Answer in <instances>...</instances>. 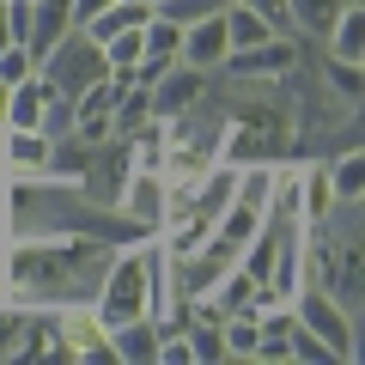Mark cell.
I'll return each instance as SVG.
<instances>
[{"label": "cell", "mask_w": 365, "mask_h": 365, "mask_svg": "<svg viewBox=\"0 0 365 365\" xmlns=\"http://www.w3.org/2000/svg\"><path fill=\"white\" fill-rule=\"evenodd\" d=\"M67 31H73V0H31V37H25L31 61H43Z\"/></svg>", "instance_id": "obj_12"}, {"label": "cell", "mask_w": 365, "mask_h": 365, "mask_svg": "<svg viewBox=\"0 0 365 365\" xmlns=\"http://www.w3.org/2000/svg\"><path fill=\"white\" fill-rule=\"evenodd\" d=\"M146 55V43H140V31H116V37L104 43V61H110V73H128L134 61Z\"/></svg>", "instance_id": "obj_23"}, {"label": "cell", "mask_w": 365, "mask_h": 365, "mask_svg": "<svg viewBox=\"0 0 365 365\" xmlns=\"http://www.w3.org/2000/svg\"><path fill=\"white\" fill-rule=\"evenodd\" d=\"M37 73L49 79V91H61V98H79L86 86H98V79L110 73V61H104V49H98V43H91L86 31L73 25V31H67V37L37 61Z\"/></svg>", "instance_id": "obj_4"}, {"label": "cell", "mask_w": 365, "mask_h": 365, "mask_svg": "<svg viewBox=\"0 0 365 365\" xmlns=\"http://www.w3.org/2000/svg\"><path fill=\"white\" fill-rule=\"evenodd\" d=\"M49 86V79H43ZM49 140H67L73 134V98H61V91H43V122H37Z\"/></svg>", "instance_id": "obj_21"}, {"label": "cell", "mask_w": 365, "mask_h": 365, "mask_svg": "<svg viewBox=\"0 0 365 365\" xmlns=\"http://www.w3.org/2000/svg\"><path fill=\"white\" fill-rule=\"evenodd\" d=\"M232 0H158L153 13L158 19H170V25H195V19H213V13H225Z\"/></svg>", "instance_id": "obj_22"}, {"label": "cell", "mask_w": 365, "mask_h": 365, "mask_svg": "<svg viewBox=\"0 0 365 365\" xmlns=\"http://www.w3.org/2000/svg\"><path fill=\"white\" fill-rule=\"evenodd\" d=\"M323 73H329V86H335L347 104H359V61H335V55H329Z\"/></svg>", "instance_id": "obj_26"}, {"label": "cell", "mask_w": 365, "mask_h": 365, "mask_svg": "<svg viewBox=\"0 0 365 365\" xmlns=\"http://www.w3.org/2000/svg\"><path fill=\"white\" fill-rule=\"evenodd\" d=\"M0 128H6V86H0Z\"/></svg>", "instance_id": "obj_31"}, {"label": "cell", "mask_w": 365, "mask_h": 365, "mask_svg": "<svg viewBox=\"0 0 365 365\" xmlns=\"http://www.w3.org/2000/svg\"><path fill=\"white\" fill-rule=\"evenodd\" d=\"M341 6H347V0H287V19H292V31H311V37H323V31L335 25Z\"/></svg>", "instance_id": "obj_19"}, {"label": "cell", "mask_w": 365, "mask_h": 365, "mask_svg": "<svg viewBox=\"0 0 365 365\" xmlns=\"http://www.w3.org/2000/svg\"><path fill=\"white\" fill-rule=\"evenodd\" d=\"M292 146L287 110H256V116H225V140L220 158L225 165H280Z\"/></svg>", "instance_id": "obj_3"}, {"label": "cell", "mask_w": 365, "mask_h": 365, "mask_svg": "<svg viewBox=\"0 0 365 365\" xmlns=\"http://www.w3.org/2000/svg\"><path fill=\"white\" fill-rule=\"evenodd\" d=\"M55 140L43 128H0V177H43Z\"/></svg>", "instance_id": "obj_8"}, {"label": "cell", "mask_w": 365, "mask_h": 365, "mask_svg": "<svg viewBox=\"0 0 365 365\" xmlns=\"http://www.w3.org/2000/svg\"><path fill=\"white\" fill-rule=\"evenodd\" d=\"M292 359H299V365H335V353H329L323 341H317L311 329H304L299 317H292Z\"/></svg>", "instance_id": "obj_24"}, {"label": "cell", "mask_w": 365, "mask_h": 365, "mask_svg": "<svg viewBox=\"0 0 365 365\" xmlns=\"http://www.w3.org/2000/svg\"><path fill=\"white\" fill-rule=\"evenodd\" d=\"M335 213V195H329V170L323 165H299V225H323Z\"/></svg>", "instance_id": "obj_15"}, {"label": "cell", "mask_w": 365, "mask_h": 365, "mask_svg": "<svg viewBox=\"0 0 365 365\" xmlns=\"http://www.w3.org/2000/svg\"><path fill=\"white\" fill-rule=\"evenodd\" d=\"M31 73H37L31 49L25 43H6V49H0V86H19V79H31Z\"/></svg>", "instance_id": "obj_25"}, {"label": "cell", "mask_w": 365, "mask_h": 365, "mask_svg": "<svg viewBox=\"0 0 365 365\" xmlns=\"http://www.w3.org/2000/svg\"><path fill=\"white\" fill-rule=\"evenodd\" d=\"M110 122H116V140H128L140 122H153V91H146V86L116 91V110H110Z\"/></svg>", "instance_id": "obj_17"}, {"label": "cell", "mask_w": 365, "mask_h": 365, "mask_svg": "<svg viewBox=\"0 0 365 365\" xmlns=\"http://www.w3.org/2000/svg\"><path fill=\"white\" fill-rule=\"evenodd\" d=\"M323 37H329V55H335V61H365V6L347 0Z\"/></svg>", "instance_id": "obj_14"}, {"label": "cell", "mask_w": 365, "mask_h": 365, "mask_svg": "<svg viewBox=\"0 0 365 365\" xmlns=\"http://www.w3.org/2000/svg\"><path fill=\"white\" fill-rule=\"evenodd\" d=\"M61 347H67V359H116L110 353V329L98 323V311L91 304H61Z\"/></svg>", "instance_id": "obj_9"}, {"label": "cell", "mask_w": 365, "mask_h": 365, "mask_svg": "<svg viewBox=\"0 0 365 365\" xmlns=\"http://www.w3.org/2000/svg\"><path fill=\"white\" fill-rule=\"evenodd\" d=\"M91 311H98L104 329L128 323V317H153V304H146V256H140V244H122L116 256H110L104 280H98V292H91Z\"/></svg>", "instance_id": "obj_2"}, {"label": "cell", "mask_w": 365, "mask_h": 365, "mask_svg": "<svg viewBox=\"0 0 365 365\" xmlns=\"http://www.w3.org/2000/svg\"><path fill=\"white\" fill-rule=\"evenodd\" d=\"M116 244L86 232L0 237V292L13 304H91Z\"/></svg>", "instance_id": "obj_1"}, {"label": "cell", "mask_w": 365, "mask_h": 365, "mask_svg": "<svg viewBox=\"0 0 365 365\" xmlns=\"http://www.w3.org/2000/svg\"><path fill=\"white\" fill-rule=\"evenodd\" d=\"M0 237H6V177H0Z\"/></svg>", "instance_id": "obj_30"}, {"label": "cell", "mask_w": 365, "mask_h": 365, "mask_svg": "<svg viewBox=\"0 0 365 365\" xmlns=\"http://www.w3.org/2000/svg\"><path fill=\"white\" fill-rule=\"evenodd\" d=\"M292 317H299V323L311 329L329 353H335V365H353V359H359V341H353V311H347V304H335L323 287H299V292H292Z\"/></svg>", "instance_id": "obj_5"}, {"label": "cell", "mask_w": 365, "mask_h": 365, "mask_svg": "<svg viewBox=\"0 0 365 365\" xmlns=\"http://www.w3.org/2000/svg\"><path fill=\"white\" fill-rule=\"evenodd\" d=\"M220 73L244 79V86L287 79V73H299V43H292V31H280V37H262V43H250V49H232V55L220 61Z\"/></svg>", "instance_id": "obj_6"}, {"label": "cell", "mask_w": 365, "mask_h": 365, "mask_svg": "<svg viewBox=\"0 0 365 365\" xmlns=\"http://www.w3.org/2000/svg\"><path fill=\"white\" fill-rule=\"evenodd\" d=\"M329 170V195H335V207H353V201L365 195V153L359 146H347V153L335 158V165H323Z\"/></svg>", "instance_id": "obj_16"}, {"label": "cell", "mask_w": 365, "mask_h": 365, "mask_svg": "<svg viewBox=\"0 0 365 365\" xmlns=\"http://www.w3.org/2000/svg\"><path fill=\"white\" fill-rule=\"evenodd\" d=\"M110 353L122 365H158V323L153 317H128L110 329Z\"/></svg>", "instance_id": "obj_13"}, {"label": "cell", "mask_w": 365, "mask_h": 365, "mask_svg": "<svg viewBox=\"0 0 365 365\" xmlns=\"http://www.w3.org/2000/svg\"><path fill=\"white\" fill-rule=\"evenodd\" d=\"M140 43H146V61H177V49H182V25H170V19H146L140 25Z\"/></svg>", "instance_id": "obj_20"}, {"label": "cell", "mask_w": 365, "mask_h": 365, "mask_svg": "<svg viewBox=\"0 0 365 365\" xmlns=\"http://www.w3.org/2000/svg\"><path fill=\"white\" fill-rule=\"evenodd\" d=\"M225 37H232V49H250V43H262V37H280V31H268V19H262V13H250V6H237V0H232V6H225Z\"/></svg>", "instance_id": "obj_18"}, {"label": "cell", "mask_w": 365, "mask_h": 365, "mask_svg": "<svg viewBox=\"0 0 365 365\" xmlns=\"http://www.w3.org/2000/svg\"><path fill=\"white\" fill-rule=\"evenodd\" d=\"M237 6L262 13V19H268V31H292V19H287V0H237Z\"/></svg>", "instance_id": "obj_27"}, {"label": "cell", "mask_w": 365, "mask_h": 365, "mask_svg": "<svg viewBox=\"0 0 365 365\" xmlns=\"http://www.w3.org/2000/svg\"><path fill=\"white\" fill-rule=\"evenodd\" d=\"M153 6H158V0H153Z\"/></svg>", "instance_id": "obj_32"}, {"label": "cell", "mask_w": 365, "mask_h": 365, "mask_svg": "<svg viewBox=\"0 0 365 365\" xmlns=\"http://www.w3.org/2000/svg\"><path fill=\"white\" fill-rule=\"evenodd\" d=\"M13 43V25H6V0H0V49Z\"/></svg>", "instance_id": "obj_29"}, {"label": "cell", "mask_w": 365, "mask_h": 365, "mask_svg": "<svg viewBox=\"0 0 365 365\" xmlns=\"http://www.w3.org/2000/svg\"><path fill=\"white\" fill-rule=\"evenodd\" d=\"M146 91H153V116L170 122V116H182V110H195L201 98H207V73H195V67H182V61H170Z\"/></svg>", "instance_id": "obj_7"}, {"label": "cell", "mask_w": 365, "mask_h": 365, "mask_svg": "<svg viewBox=\"0 0 365 365\" xmlns=\"http://www.w3.org/2000/svg\"><path fill=\"white\" fill-rule=\"evenodd\" d=\"M165 177H158V170H134L128 182H122V201H116V213L122 220H134L140 225V232H158V225H165Z\"/></svg>", "instance_id": "obj_10"}, {"label": "cell", "mask_w": 365, "mask_h": 365, "mask_svg": "<svg viewBox=\"0 0 365 365\" xmlns=\"http://www.w3.org/2000/svg\"><path fill=\"white\" fill-rule=\"evenodd\" d=\"M225 55H232V37H225V19H220V13L182 25V49H177L182 67H195V73H220Z\"/></svg>", "instance_id": "obj_11"}, {"label": "cell", "mask_w": 365, "mask_h": 365, "mask_svg": "<svg viewBox=\"0 0 365 365\" xmlns=\"http://www.w3.org/2000/svg\"><path fill=\"white\" fill-rule=\"evenodd\" d=\"M104 6H110V0H73V25H86V19H98Z\"/></svg>", "instance_id": "obj_28"}]
</instances>
